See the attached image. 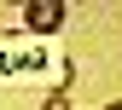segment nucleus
I'll return each mask as SVG.
<instances>
[{"instance_id":"nucleus-1","label":"nucleus","mask_w":122,"mask_h":110,"mask_svg":"<svg viewBox=\"0 0 122 110\" xmlns=\"http://www.w3.org/2000/svg\"><path fill=\"white\" fill-rule=\"evenodd\" d=\"M23 23L41 29V35H52V29L64 23V6H58V0H35V6H23Z\"/></svg>"},{"instance_id":"nucleus-2","label":"nucleus","mask_w":122,"mask_h":110,"mask_svg":"<svg viewBox=\"0 0 122 110\" xmlns=\"http://www.w3.org/2000/svg\"><path fill=\"white\" fill-rule=\"evenodd\" d=\"M41 110H70V99H64V93H47V99H41Z\"/></svg>"},{"instance_id":"nucleus-3","label":"nucleus","mask_w":122,"mask_h":110,"mask_svg":"<svg viewBox=\"0 0 122 110\" xmlns=\"http://www.w3.org/2000/svg\"><path fill=\"white\" fill-rule=\"evenodd\" d=\"M105 110H122V104H105Z\"/></svg>"}]
</instances>
